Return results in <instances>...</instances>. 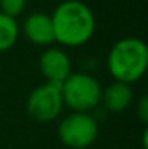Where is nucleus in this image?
I'll use <instances>...</instances> for the list:
<instances>
[{"mask_svg":"<svg viewBox=\"0 0 148 149\" xmlns=\"http://www.w3.org/2000/svg\"><path fill=\"white\" fill-rule=\"evenodd\" d=\"M54 41L61 46L76 48L93 38L96 32V16L81 0H65L51 15Z\"/></svg>","mask_w":148,"mask_h":149,"instance_id":"obj_1","label":"nucleus"},{"mask_svg":"<svg viewBox=\"0 0 148 149\" xmlns=\"http://www.w3.org/2000/svg\"><path fill=\"white\" fill-rule=\"evenodd\" d=\"M148 67L147 43L135 37L116 41L107 57V68L115 81L132 84L145 74Z\"/></svg>","mask_w":148,"mask_h":149,"instance_id":"obj_2","label":"nucleus"},{"mask_svg":"<svg viewBox=\"0 0 148 149\" xmlns=\"http://www.w3.org/2000/svg\"><path fill=\"white\" fill-rule=\"evenodd\" d=\"M62 102L72 111L88 113L100 105L102 86L88 73H70L61 83Z\"/></svg>","mask_w":148,"mask_h":149,"instance_id":"obj_3","label":"nucleus"},{"mask_svg":"<svg viewBox=\"0 0 148 149\" xmlns=\"http://www.w3.org/2000/svg\"><path fill=\"white\" fill-rule=\"evenodd\" d=\"M99 124L89 113L73 111L61 120L58 136L62 144L72 149L89 148L97 140Z\"/></svg>","mask_w":148,"mask_h":149,"instance_id":"obj_4","label":"nucleus"},{"mask_svg":"<svg viewBox=\"0 0 148 149\" xmlns=\"http://www.w3.org/2000/svg\"><path fill=\"white\" fill-rule=\"evenodd\" d=\"M64 108L61 94V84L43 83L30 92L26 102L27 114L38 122H49L61 114Z\"/></svg>","mask_w":148,"mask_h":149,"instance_id":"obj_5","label":"nucleus"},{"mask_svg":"<svg viewBox=\"0 0 148 149\" xmlns=\"http://www.w3.org/2000/svg\"><path fill=\"white\" fill-rule=\"evenodd\" d=\"M40 73L48 83L61 84L72 72V59L64 49L61 48H48L41 52L38 60Z\"/></svg>","mask_w":148,"mask_h":149,"instance_id":"obj_6","label":"nucleus"},{"mask_svg":"<svg viewBox=\"0 0 148 149\" xmlns=\"http://www.w3.org/2000/svg\"><path fill=\"white\" fill-rule=\"evenodd\" d=\"M22 33L30 43L49 46L54 43V29L51 16L41 11L30 13L22 22Z\"/></svg>","mask_w":148,"mask_h":149,"instance_id":"obj_7","label":"nucleus"},{"mask_svg":"<svg viewBox=\"0 0 148 149\" xmlns=\"http://www.w3.org/2000/svg\"><path fill=\"white\" fill-rule=\"evenodd\" d=\"M134 100V92L131 84L113 81L107 87H102L100 103L112 113H123L131 106Z\"/></svg>","mask_w":148,"mask_h":149,"instance_id":"obj_8","label":"nucleus"},{"mask_svg":"<svg viewBox=\"0 0 148 149\" xmlns=\"http://www.w3.org/2000/svg\"><path fill=\"white\" fill-rule=\"evenodd\" d=\"M19 37V24L15 17L0 13V52L11 49Z\"/></svg>","mask_w":148,"mask_h":149,"instance_id":"obj_9","label":"nucleus"},{"mask_svg":"<svg viewBox=\"0 0 148 149\" xmlns=\"http://www.w3.org/2000/svg\"><path fill=\"white\" fill-rule=\"evenodd\" d=\"M26 6L27 0H0V13L15 19L26 10Z\"/></svg>","mask_w":148,"mask_h":149,"instance_id":"obj_10","label":"nucleus"},{"mask_svg":"<svg viewBox=\"0 0 148 149\" xmlns=\"http://www.w3.org/2000/svg\"><path fill=\"white\" fill-rule=\"evenodd\" d=\"M137 114L142 119V122H148V98L147 95H143L139 100V105H137Z\"/></svg>","mask_w":148,"mask_h":149,"instance_id":"obj_11","label":"nucleus"}]
</instances>
